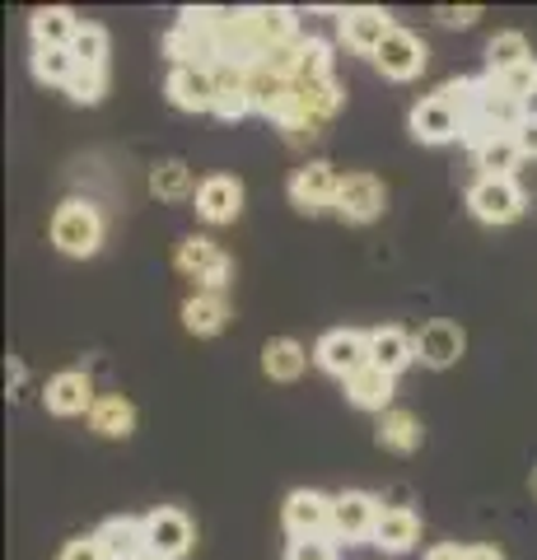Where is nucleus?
<instances>
[{
    "instance_id": "11",
    "label": "nucleus",
    "mask_w": 537,
    "mask_h": 560,
    "mask_svg": "<svg viewBox=\"0 0 537 560\" xmlns=\"http://www.w3.org/2000/svg\"><path fill=\"white\" fill-rule=\"evenodd\" d=\"M192 541H197V528H192V518H187L183 510H173V504H160V510L145 514V547H150L154 556L183 560L187 551H192Z\"/></svg>"
},
{
    "instance_id": "34",
    "label": "nucleus",
    "mask_w": 537,
    "mask_h": 560,
    "mask_svg": "<svg viewBox=\"0 0 537 560\" xmlns=\"http://www.w3.org/2000/svg\"><path fill=\"white\" fill-rule=\"evenodd\" d=\"M491 80L505 94H514L518 103H528V108H533V98H537V57L524 61V66H514V70H505V75H491Z\"/></svg>"
},
{
    "instance_id": "27",
    "label": "nucleus",
    "mask_w": 537,
    "mask_h": 560,
    "mask_svg": "<svg viewBox=\"0 0 537 560\" xmlns=\"http://www.w3.org/2000/svg\"><path fill=\"white\" fill-rule=\"evenodd\" d=\"M304 370H308V350L294 341V337H271L262 346V374L271 383H294Z\"/></svg>"
},
{
    "instance_id": "14",
    "label": "nucleus",
    "mask_w": 537,
    "mask_h": 560,
    "mask_svg": "<svg viewBox=\"0 0 537 560\" xmlns=\"http://www.w3.org/2000/svg\"><path fill=\"white\" fill-rule=\"evenodd\" d=\"M467 350V331L448 318H430L421 331H416V360L425 364V370H448V364H458Z\"/></svg>"
},
{
    "instance_id": "42",
    "label": "nucleus",
    "mask_w": 537,
    "mask_h": 560,
    "mask_svg": "<svg viewBox=\"0 0 537 560\" xmlns=\"http://www.w3.org/2000/svg\"><path fill=\"white\" fill-rule=\"evenodd\" d=\"M136 560H164V556H154V551H141V556H136Z\"/></svg>"
},
{
    "instance_id": "9",
    "label": "nucleus",
    "mask_w": 537,
    "mask_h": 560,
    "mask_svg": "<svg viewBox=\"0 0 537 560\" xmlns=\"http://www.w3.org/2000/svg\"><path fill=\"white\" fill-rule=\"evenodd\" d=\"M164 94L183 113H215V98H220L215 66H173L164 80Z\"/></svg>"
},
{
    "instance_id": "15",
    "label": "nucleus",
    "mask_w": 537,
    "mask_h": 560,
    "mask_svg": "<svg viewBox=\"0 0 537 560\" xmlns=\"http://www.w3.org/2000/svg\"><path fill=\"white\" fill-rule=\"evenodd\" d=\"M407 127H411V140H421V145H448V140H463V117L448 108L440 94L416 103Z\"/></svg>"
},
{
    "instance_id": "21",
    "label": "nucleus",
    "mask_w": 537,
    "mask_h": 560,
    "mask_svg": "<svg viewBox=\"0 0 537 560\" xmlns=\"http://www.w3.org/2000/svg\"><path fill=\"white\" fill-rule=\"evenodd\" d=\"M230 318H234L230 294H215V290H197V294H187V304H183V327L192 331V337H215Z\"/></svg>"
},
{
    "instance_id": "7",
    "label": "nucleus",
    "mask_w": 537,
    "mask_h": 560,
    "mask_svg": "<svg viewBox=\"0 0 537 560\" xmlns=\"http://www.w3.org/2000/svg\"><path fill=\"white\" fill-rule=\"evenodd\" d=\"M281 523H285L290 541L294 537H332V495H323L314 486L290 490L281 504Z\"/></svg>"
},
{
    "instance_id": "39",
    "label": "nucleus",
    "mask_w": 537,
    "mask_h": 560,
    "mask_svg": "<svg viewBox=\"0 0 537 560\" xmlns=\"http://www.w3.org/2000/svg\"><path fill=\"white\" fill-rule=\"evenodd\" d=\"M514 140H518V150H524V160H537V108H533L524 121H518Z\"/></svg>"
},
{
    "instance_id": "33",
    "label": "nucleus",
    "mask_w": 537,
    "mask_h": 560,
    "mask_svg": "<svg viewBox=\"0 0 537 560\" xmlns=\"http://www.w3.org/2000/svg\"><path fill=\"white\" fill-rule=\"evenodd\" d=\"M294 80H337L332 75V43H323L308 33L304 38V51H300V75Z\"/></svg>"
},
{
    "instance_id": "16",
    "label": "nucleus",
    "mask_w": 537,
    "mask_h": 560,
    "mask_svg": "<svg viewBox=\"0 0 537 560\" xmlns=\"http://www.w3.org/2000/svg\"><path fill=\"white\" fill-rule=\"evenodd\" d=\"M244 210V183L234 173H211L197 183V215L206 224H234Z\"/></svg>"
},
{
    "instance_id": "20",
    "label": "nucleus",
    "mask_w": 537,
    "mask_h": 560,
    "mask_svg": "<svg viewBox=\"0 0 537 560\" xmlns=\"http://www.w3.org/2000/svg\"><path fill=\"white\" fill-rule=\"evenodd\" d=\"M290 98H294V80L271 75L267 66H248V103H253V113H262L267 121H281V113L290 108Z\"/></svg>"
},
{
    "instance_id": "6",
    "label": "nucleus",
    "mask_w": 537,
    "mask_h": 560,
    "mask_svg": "<svg viewBox=\"0 0 537 560\" xmlns=\"http://www.w3.org/2000/svg\"><path fill=\"white\" fill-rule=\"evenodd\" d=\"M314 364L323 374H332V378L346 383L355 370H365L370 364V331H355V327L327 331V337H318V346H314Z\"/></svg>"
},
{
    "instance_id": "17",
    "label": "nucleus",
    "mask_w": 537,
    "mask_h": 560,
    "mask_svg": "<svg viewBox=\"0 0 537 560\" xmlns=\"http://www.w3.org/2000/svg\"><path fill=\"white\" fill-rule=\"evenodd\" d=\"M94 378L84 374V370H66L47 383V393H43V407L51 416H90L94 411Z\"/></svg>"
},
{
    "instance_id": "10",
    "label": "nucleus",
    "mask_w": 537,
    "mask_h": 560,
    "mask_svg": "<svg viewBox=\"0 0 537 560\" xmlns=\"http://www.w3.org/2000/svg\"><path fill=\"white\" fill-rule=\"evenodd\" d=\"M164 57H168L173 66H220L215 38L206 33V24L197 20L192 10H183L178 24L164 33Z\"/></svg>"
},
{
    "instance_id": "38",
    "label": "nucleus",
    "mask_w": 537,
    "mask_h": 560,
    "mask_svg": "<svg viewBox=\"0 0 537 560\" xmlns=\"http://www.w3.org/2000/svg\"><path fill=\"white\" fill-rule=\"evenodd\" d=\"M435 20L444 28H472L481 20V5H435Z\"/></svg>"
},
{
    "instance_id": "29",
    "label": "nucleus",
    "mask_w": 537,
    "mask_h": 560,
    "mask_svg": "<svg viewBox=\"0 0 537 560\" xmlns=\"http://www.w3.org/2000/svg\"><path fill=\"white\" fill-rule=\"evenodd\" d=\"M524 61H533V47H528L524 33L505 28V33H495V38L487 43V75H505V70L524 66Z\"/></svg>"
},
{
    "instance_id": "37",
    "label": "nucleus",
    "mask_w": 537,
    "mask_h": 560,
    "mask_svg": "<svg viewBox=\"0 0 537 560\" xmlns=\"http://www.w3.org/2000/svg\"><path fill=\"white\" fill-rule=\"evenodd\" d=\"M57 560H108V551H103V541L90 533V537H71V541H66Z\"/></svg>"
},
{
    "instance_id": "8",
    "label": "nucleus",
    "mask_w": 537,
    "mask_h": 560,
    "mask_svg": "<svg viewBox=\"0 0 537 560\" xmlns=\"http://www.w3.org/2000/svg\"><path fill=\"white\" fill-rule=\"evenodd\" d=\"M374 66H378V75L384 80L407 84L430 66V47H425V38H416L411 28H393L388 43L374 51Z\"/></svg>"
},
{
    "instance_id": "40",
    "label": "nucleus",
    "mask_w": 537,
    "mask_h": 560,
    "mask_svg": "<svg viewBox=\"0 0 537 560\" xmlns=\"http://www.w3.org/2000/svg\"><path fill=\"white\" fill-rule=\"evenodd\" d=\"M425 560H467V547H454V541H440V547H430Z\"/></svg>"
},
{
    "instance_id": "25",
    "label": "nucleus",
    "mask_w": 537,
    "mask_h": 560,
    "mask_svg": "<svg viewBox=\"0 0 537 560\" xmlns=\"http://www.w3.org/2000/svg\"><path fill=\"white\" fill-rule=\"evenodd\" d=\"M90 430L103 434V440H127L136 430V401L122 393H103L90 411Z\"/></svg>"
},
{
    "instance_id": "26",
    "label": "nucleus",
    "mask_w": 537,
    "mask_h": 560,
    "mask_svg": "<svg viewBox=\"0 0 537 560\" xmlns=\"http://www.w3.org/2000/svg\"><path fill=\"white\" fill-rule=\"evenodd\" d=\"M421 440H425L421 420H416L411 411H397V407L378 416V425H374V444L388 448V453H416Z\"/></svg>"
},
{
    "instance_id": "22",
    "label": "nucleus",
    "mask_w": 537,
    "mask_h": 560,
    "mask_svg": "<svg viewBox=\"0 0 537 560\" xmlns=\"http://www.w3.org/2000/svg\"><path fill=\"white\" fill-rule=\"evenodd\" d=\"M103 541V551H108V560H136L145 547V518H131V514H113L103 518V528L94 533Z\"/></svg>"
},
{
    "instance_id": "13",
    "label": "nucleus",
    "mask_w": 537,
    "mask_h": 560,
    "mask_svg": "<svg viewBox=\"0 0 537 560\" xmlns=\"http://www.w3.org/2000/svg\"><path fill=\"white\" fill-rule=\"evenodd\" d=\"M388 206V187L374 178V173H346L341 191H337V215L346 224H370L384 215Z\"/></svg>"
},
{
    "instance_id": "2",
    "label": "nucleus",
    "mask_w": 537,
    "mask_h": 560,
    "mask_svg": "<svg viewBox=\"0 0 537 560\" xmlns=\"http://www.w3.org/2000/svg\"><path fill=\"white\" fill-rule=\"evenodd\" d=\"M173 267H178L187 280H197V290H215V294L230 290V276H234L230 253H224L215 238H206V234L183 238L178 253H173Z\"/></svg>"
},
{
    "instance_id": "3",
    "label": "nucleus",
    "mask_w": 537,
    "mask_h": 560,
    "mask_svg": "<svg viewBox=\"0 0 537 560\" xmlns=\"http://www.w3.org/2000/svg\"><path fill=\"white\" fill-rule=\"evenodd\" d=\"M378 514H384L378 495H370V490H341V495H332V541L365 547V541H374Z\"/></svg>"
},
{
    "instance_id": "41",
    "label": "nucleus",
    "mask_w": 537,
    "mask_h": 560,
    "mask_svg": "<svg viewBox=\"0 0 537 560\" xmlns=\"http://www.w3.org/2000/svg\"><path fill=\"white\" fill-rule=\"evenodd\" d=\"M467 560H505L500 547H467Z\"/></svg>"
},
{
    "instance_id": "32",
    "label": "nucleus",
    "mask_w": 537,
    "mask_h": 560,
    "mask_svg": "<svg viewBox=\"0 0 537 560\" xmlns=\"http://www.w3.org/2000/svg\"><path fill=\"white\" fill-rule=\"evenodd\" d=\"M71 57L75 66H90V70H108V33L98 24H84L71 43Z\"/></svg>"
},
{
    "instance_id": "23",
    "label": "nucleus",
    "mask_w": 537,
    "mask_h": 560,
    "mask_svg": "<svg viewBox=\"0 0 537 560\" xmlns=\"http://www.w3.org/2000/svg\"><path fill=\"white\" fill-rule=\"evenodd\" d=\"M80 28L84 24L75 20V10H66V5H43V10H33V20H28L33 47H66L71 51Z\"/></svg>"
},
{
    "instance_id": "36",
    "label": "nucleus",
    "mask_w": 537,
    "mask_h": 560,
    "mask_svg": "<svg viewBox=\"0 0 537 560\" xmlns=\"http://www.w3.org/2000/svg\"><path fill=\"white\" fill-rule=\"evenodd\" d=\"M285 560H341V547L332 537H294L285 547Z\"/></svg>"
},
{
    "instance_id": "19",
    "label": "nucleus",
    "mask_w": 537,
    "mask_h": 560,
    "mask_svg": "<svg viewBox=\"0 0 537 560\" xmlns=\"http://www.w3.org/2000/svg\"><path fill=\"white\" fill-rule=\"evenodd\" d=\"M416 541H421V518H416V510H407V504H388V510L378 514V528H374L370 547H378L384 556H407Z\"/></svg>"
},
{
    "instance_id": "1",
    "label": "nucleus",
    "mask_w": 537,
    "mask_h": 560,
    "mask_svg": "<svg viewBox=\"0 0 537 560\" xmlns=\"http://www.w3.org/2000/svg\"><path fill=\"white\" fill-rule=\"evenodd\" d=\"M103 234H108V224H103L94 201L71 197L51 210V243L66 257H94L103 248Z\"/></svg>"
},
{
    "instance_id": "5",
    "label": "nucleus",
    "mask_w": 537,
    "mask_h": 560,
    "mask_svg": "<svg viewBox=\"0 0 537 560\" xmlns=\"http://www.w3.org/2000/svg\"><path fill=\"white\" fill-rule=\"evenodd\" d=\"M524 187L514 178H477L467 187V210H472V220L481 224H514L524 215Z\"/></svg>"
},
{
    "instance_id": "30",
    "label": "nucleus",
    "mask_w": 537,
    "mask_h": 560,
    "mask_svg": "<svg viewBox=\"0 0 537 560\" xmlns=\"http://www.w3.org/2000/svg\"><path fill=\"white\" fill-rule=\"evenodd\" d=\"M150 191L160 201H183V197H197L192 187V168H187L183 160H164L150 168Z\"/></svg>"
},
{
    "instance_id": "24",
    "label": "nucleus",
    "mask_w": 537,
    "mask_h": 560,
    "mask_svg": "<svg viewBox=\"0 0 537 560\" xmlns=\"http://www.w3.org/2000/svg\"><path fill=\"white\" fill-rule=\"evenodd\" d=\"M416 360V337H407L402 327H374L370 331V364H378L384 374H402Z\"/></svg>"
},
{
    "instance_id": "28",
    "label": "nucleus",
    "mask_w": 537,
    "mask_h": 560,
    "mask_svg": "<svg viewBox=\"0 0 537 560\" xmlns=\"http://www.w3.org/2000/svg\"><path fill=\"white\" fill-rule=\"evenodd\" d=\"M472 164L481 168L477 178H514V168L524 164V150H518L514 136H495L491 145H481V150L472 154Z\"/></svg>"
},
{
    "instance_id": "35",
    "label": "nucleus",
    "mask_w": 537,
    "mask_h": 560,
    "mask_svg": "<svg viewBox=\"0 0 537 560\" xmlns=\"http://www.w3.org/2000/svg\"><path fill=\"white\" fill-rule=\"evenodd\" d=\"M103 90H108V70H90V66H75L71 84H66V94H71L75 103H98Z\"/></svg>"
},
{
    "instance_id": "18",
    "label": "nucleus",
    "mask_w": 537,
    "mask_h": 560,
    "mask_svg": "<svg viewBox=\"0 0 537 560\" xmlns=\"http://www.w3.org/2000/svg\"><path fill=\"white\" fill-rule=\"evenodd\" d=\"M341 388H346V401H351L355 411L384 416V411H393V388H397V378L384 374L378 364H365V370H355L351 378L341 383Z\"/></svg>"
},
{
    "instance_id": "12",
    "label": "nucleus",
    "mask_w": 537,
    "mask_h": 560,
    "mask_svg": "<svg viewBox=\"0 0 537 560\" xmlns=\"http://www.w3.org/2000/svg\"><path fill=\"white\" fill-rule=\"evenodd\" d=\"M393 14L388 10H378V5H355V10H341L337 14V33H341V43L360 51V57H374L378 47L388 43V33H393Z\"/></svg>"
},
{
    "instance_id": "31",
    "label": "nucleus",
    "mask_w": 537,
    "mask_h": 560,
    "mask_svg": "<svg viewBox=\"0 0 537 560\" xmlns=\"http://www.w3.org/2000/svg\"><path fill=\"white\" fill-rule=\"evenodd\" d=\"M28 66H33V80H38V84H57V90H66L71 75H75V57L66 47H33Z\"/></svg>"
},
{
    "instance_id": "43",
    "label": "nucleus",
    "mask_w": 537,
    "mask_h": 560,
    "mask_svg": "<svg viewBox=\"0 0 537 560\" xmlns=\"http://www.w3.org/2000/svg\"><path fill=\"white\" fill-rule=\"evenodd\" d=\"M528 486H533V495H537V467H533V477H528Z\"/></svg>"
},
{
    "instance_id": "4",
    "label": "nucleus",
    "mask_w": 537,
    "mask_h": 560,
    "mask_svg": "<svg viewBox=\"0 0 537 560\" xmlns=\"http://www.w3.org/2000/svg\"><path fill=\"white\" fill-rule=\"evenodd\" d=\"M290 206L300 215H323V210H337V191H341V178L337 168L327 160H308L304 168L290 173Z\"/></svg>"
}]
</instances>
